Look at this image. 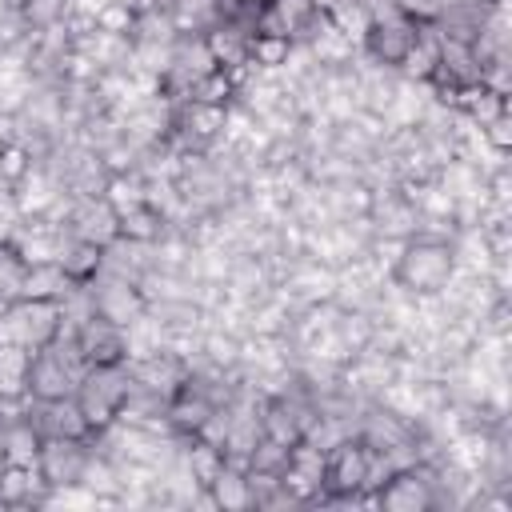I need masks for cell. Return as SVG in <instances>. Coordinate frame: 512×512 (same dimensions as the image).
I'll return each mask as SVG.
<instances>
[{
  "instance_id": "ffe728a7",
  "label": "cell",
  "mask_w": 512,
  "mask_h": 512,
  "mask_svg": "<svg viewBox=\"0 0 512 512\" xmlns=\"http://www.w3.org/2000/svg\"><path fill=\"white\" fill-rule=\"evenodd\" d=\"M100 260H104V248H100V244L76 240V236L64 232V244H60L56 264L64 268V276H68L72 284H92V280L100 276Z\"/></svg>"
},
{
  "instance_id": "cb8c5ba5",
  "label": "cell",
  "mask_w": 512,
  "mask_h": 512,
  "mask_svg": "<svg viewBox=\"0 0 512 512\" xmlns=\"http://www.w3.org/2000/svg\"><path fill=\"white\" fill-rule=\"evenodd\" d=\"M236 92H240V80L232 76V72H220V68H212V72H204L192 88H188V96L184 100H196V104H216V108H232L236 104Z\"/></svg>"
},
{
  "instance_id": "d4e9b609",
  "label": "cell",
  "mask_w": 512,
  "mask_h": 512,
  "mask_svg": "<svg viewBox=\"0 0 512 512\" xmlns=\"http://www.w3.org/2000/svg\"><path fill=\"white\" fill-rule=\"evenodd\" d=\"M40 160H36V152L24 144V140H16V136H8V140H0V188L8 192V188H16L32 168H36Z\"/></svg>"
},
{
  "instance_id": "8fae6325",
  "label": "cell",
  "mask_w": 512,
  "mask_h": 512,
  "mask_svg": "<svg viewBox=\"0 0 512 512\" xmlns=\"http://www.w3.org/2000/svg\"><path fill=\"white\" fill-rule=\"evenodd\" d=\"M68 332L76 336V344H80V352H84L88 364H124L128 360V336H124V328L112 324V320H104L100 312L88 316V320H80Z\"/></svg>"
},
{
  "instance_id": "3957f363",
  "label": "cell",
  "mask_w": 512,
  "mask_h": 512,
  "mask_svg": "<svg viewBox=\"0 0 512 512\" xmlns=\"http://www.w3.org/2000/svg\"><path fill=\"white\" fill-rule=\"evenodd\" d=\"M128 384H132L128 360L124 364H88L84 376L76 380V404L92 428V440L116 424L120 404L128 396Z\"/></svg>"
},
{
  "instance_id": "8992f818",
  "label": "cell",
  "mask_w": 512,
  "mask_h": 512,
  "mask_svg": "<svg viewBox=\"0 0 512 512\" xmlns=\"http://www.w3.org/2000/svg\"><path fill=\"white\" fill-rule=\"evenodd\" d=\"M420 24H424V20H412V16H404V12L368 24V32H364L360 44H356L360 60L372 64V68H384V72H400L404 56L412 52V44H416V36H420Z\"/></svg>"
},
{
  "instance_id": "6da1fadb",
  "label": "cell",
  "mask_w": 512,
  "mask_h": 512,
  "mask_svg": "<svg viewBox=\"0 0 512 512\" xmlns=\"http://www.w3.org/2000/svg\"><path fill=\"white\" fill-rule=\"evenodd\" d=\"M456 272H460L456 236L420 228L396 244L392 260L384 268V280L392 292H400L408 300H432L456 280Z\"/></svg>"
},
{
  "instance_id": "7c38bea8",
  "label": "cell",
  "mask_w": 512,
  "mask_h": 512,
  "mask_svg": "<svg viewBox=\"0 0 512 512\" xmlns=\"http://www.w3.org/2000/svg\"><path fill=\"white\" fill-rule=\"evenodd\" d=\"M8 196H12L20 216H52V220H60V208L68 200L64 188L56 184V176L44 164H36L16 188H8Z\"/></svg>"
},
{
  "instance_id": "7a4b0ae2",
  "label": "cell",
  "mask_w": 512,
  "mask_h": 512,
  "mask_svg": "<svg viewBox=\"0 0 512 512\" xmlns=\"http://www.w3.org/2000/svg\"><path fill=\"white\" fill-rule=\"evenodd\" d=\"M368 464H372V448L356 432L328 444L320 504H368Z\"/></svg>"
},
{
  "instance_id": "5bb4252c",
  "label": "cell",
  "mask_w": 512,
  "mask_h": 512,
  "mask_svg": "<svg viewBox=\"0 0 512 512\" xmlns=\"http://www.w3.org/2000/svg\"><path fill=\"white\" fill-rule=\"evenodd\" d=\"M248 40H252V28H244V24H220L216 20L204 32V44L212 52V64L220 72H232L236 80H244V72H248Z\"/></svg>"
},
{
  "instance_id": "4fadbf2b",
  "label": "cell",
  "mask_w": 512,
  "mask_h": 512,
  "mask_svg": "<svg viewBox=\"0 0 512 512\" xmlns=\"http://www.w3.org/2000/svg\"><path fill=\"white\" fill-rule=\"evenodd\" d=\"M28 416L32 424L44 432V436H68V440H92V428L76 404V396H64V400H48V404H36L28 400Z\"/></svg>"
},
{
  "instance_id": "9a60e30c",
  "label": "cell",
  "mask_w": 512,
  "mask_h": 512,
  "mask_svg": "<svg viewBox=\"0 0 512 512\" xmlns=\"http://www.w3.org/2000/svg\"><path fill=\"white\" fill-rule=\"evenodd\" d=\"M48 484L32 464H8L0 468V508H44L48 504Z\"/></svg>"
},
{
  "instance_id": "ba28073f",
  "label": "cell",
  "mask_w": 512,
  "mask_h": 512,
  "mask_svg": "<svg viewBox=\"0 0 512 512\" xmlns=\"http://www.w3.org/2000/svg\"><path fill=\"white\" fill-rule=\"evenodd\" d=\"M88 292H92L96 312H100L104 320L120 324V328H128V324H136L140 316H148V300H144V292H140V284H136V280H124V276H108V272H100V276L88 284Z\"/></svg>"
},
{
  "instance_id": "ac0fdd59",
  "label": "cell",
  "mask_w": 512,
  "mask_h": 512,
  "mask_svg": "<svg viewBox=\"0 0 512 512\" xmlns=\"http://www.w3.org/2000/svg\"><path fill=\"white\" fill-rule=\"evenodd\" d=\"M168 228H172V224H168L164 208L152 204V200H140V204L116 212V236H124V240H132V244H156Z\"/></svg>"
},
{
  "instance_id": "30bf717a",
  "label": "cell",
  "mask_w": 512,
  "mask_h": 512,
  "mask_svg": "<svg viewBox=\"0 0 512 512\" xmlns=\"http://www.w3.org/2000/svg\"><path fill=\"white\" fill-rule=\"evenodd\" d=\"M76 372L52 352V348H40L28 356L24 364V396L36 400V404H48V400H64V396H76Z\"/></svg>"
},
{
  "instance_id": "4316f807",
  "label": "cell",
  "mask_w": 512,
  "mask_h": 512,
  "mask_svg": "<svg viewBox=\"0 0 512 512\" xmlns=\"http://www.w3.org/2000/svg\"><path fill=\"white\" fill-rule=\"evenodd\" d=\"M176 32H208L216 24V0H164Z\"/></svg>"
},
{
  "instance_id": "7402d4cb",
  "label": "cell",
  "mask_w": 512,
  "mask_h": 512,
  "mask_svg": "<svg viewBox=\"0 0 512 512\" xmlns=\"http://www.w3.org/2000/svg\"><path fill=\"white\" fill-rule=\"evenodd\" d=\"M68 288H72V280L64 276V268H60L56 260H48V264H28L20 300H56V304H60V296H64Z\"/></svg>"
},
{
  "instance_id": "4dcf8cb0",
  "label": "cell",
  "mask_w": 512,
  "mask_h": 512,
  "mask_svg": "<svg viewBox=\"0 0 512 512\" xmlns=\"http://www.w3.org/2000/svg\"><path fill=\"white\" fill-rule=\"evenodd\" d=\"M8 308H12V300H8V296H0V320L8 316Z\"/></svg>"
},
{
  "instance_id": "603a6c76",
  "label": "cell",
  "mask_w": 512,
  "mask_h": 512,
  "mask_svg": "<svg viewBox=\"0 0 512 512\" xmlns=\"http://www.w3.org/2000/svg\"><path fill=\"white\" fill-rule=\"evenodd\" d=\"M292 40L288 36H268V32H252L248 40V68L252 72H284L292 60Z\"/></svg>"
},
{
  "instance_id": "f1b7e54d",
  "label": "cell",
  "mask_w": 512,
  "mask_h": 512,
  "mask_svg": "<svg viewBox=\"0 0 512 512\" xmlns=\"http://www.w3.org/2000/svg\"><path fill=\"white\" fill-rule=\"evenodd\" d=\"M480 132V144L492 152V156H508L512 152V112H500L496 120H488Z\"/></svg>"
},
{
  "instance_id": "2e32d148",
  "label": "cell",
  "mask_w": 512,
  "mask_h": 512,
  "mask_svg": "<svg viewBox=\"0 0 512 512\" xmlns=\"http://www.w3.org/2000/svg\"><path fill=\"white\" fill-rule=\"evenodd\" d=\"M204 504L216 512H252V480L244 464L224 460V468L216 472V480L204 488Z\"/></svg>"
},
{
  "instance_id": "e0dca14e",
  "label": "cell",
  "mask_w": 512,
  "mask_h": 512,
  "mask_svg": "<svg viewBox=\"0 0 512 512\" xmlns=\"http://www.w3.org/2000/svg\"><path fill=\"white\" fill-rule=\"evenodd\" d=\"M452 112H456L464 124L484 128L488 120H496L500 112H508V96L476 80V84H464V88L452 92Z\"/></svg>"
},
{
  "instance_id": "83f0119b",
  "label": "cell",
  "mask_w": 512,
  "mask_h": 512,
  "mask_svg": "<svg viewBox=\"0 0 512 512\" xmlns=\"http://www.w3.org/2000/svg\"><path fill=\"white\" fill-rule=\"evenodd\" d=\"M24 272H28V260L16 252V244H12V240H0V296L20 300Z\"/></svg>"
},
{
  "instance_id": "f546056e",
  "label": "cell",
  "mask_w": 512,
  "mask_h": 512,
  "mask_svg": "<svg viewBox=\"0 0 512 512\" xmlns=\"http://www.w3.org/2000/svg\"><path fill=\"white\" fill-rule=\"evenodd\" d=\"M236 4H240V8H248V12H260V8H268L272 0H236Z\"/></svg>"
},
{
  "instance_id": "277c9868",
  "label": "cell",
  "mask_w": 512,
  "mask_h": 512,
  "mask_svg": "<svg viewBox=\"0 0 512 512\" xmlns=\"http://www.w3.org/2000/svg\"><path fill=\"white\" fill-rule=\"evenodd\" d=\"M368 508L380 512H436L440 508V480L432 460H408L384 476V484L368 496Z\"/></svg>"
},
{
  "instance_id": "d6986e66",
  "label": "cell",
  "mask_w": 512,
  "mask_h": 512,
  "mask_svg": "<svg viewBox=\"0 0 512 512\" xmlns=\"http://www.w3.org/2000/svg\"><path fill=\"white\" fill-rule=\"evenodd\" d=\"M0 420H4V460H8V464H32V468H36L44 432L32 424L28 408L16 412V416H0Z\"/></svg>"
},
{
  "instance_id": "9c48e42d",
  "label": "cell",
  "mask_w": 512,
  "mask_h": 512,
  "mask_svg": "<svg viewBox=\"0 0 512 512\" xmlns=\"http://www.w3.org/2000/svg\"><path fill=\"white\" fill-rule=\"evenodd\" d=\"M60 228L76 240H92V244H112L116 240V208L104 196H80V200H64L60 208Z\"/></svg>"
},
{
  "instance_id": "5b68a950",
  "label": "cell",
  "mask_w": 512,
  "mask_h": 512,
  "mask_svg": "<svg viewBox=\"0 0 512 512\" xmlns=\"http://www.w3.org/2000/svg\"><path fill=\"white\" fill-rule=\"evenodd\" d=\"M60 328H64V316L56 300H12L8 316L0 320V340L40 352L60 336Z\"/></svg>"
},
{
  "instance_id": "484cf974",
  "label": "cell",
  "mask_w": 512,
  "mask_h": 512,
  "mask_svg": "<svg viewBox=\"0 0 512 512\" xmlns=\"http://www.w3.org/2000/svg\"><path fill=\"white\" fill-rule=\"evenodd\" d=\"M136 8H140V0H104V4L92 12V28H96V32H108V36L132 40Z\"/></svg>"
},
{
  "instance_id": "44dd1931",
  "label": "cell",
  "mask_w": 512,
  "mask_h": 512,
  "mask_svg": "<svg viewBox=\"0 0 512 512\" xmlns=\"http://www.w3.org/2000/svg\"><path fill=\"white\" fill-rule=\"evenodd\" d=\"M12 12L28 36H40V32H56L68 24L72 0H12Z\"/></svg>"
},
{
  "instance_id": "52a82bcc",
  "label": "cell",
  "mask_w": 512,
  "mask_h": 512,
  "mask_svg": "<svg viewBox=\"0 0 512 512\" xmlns=\"http://www.w3.org/2000/svg\"><path fill=\"white\" fill-rule=\"evenodd\" d=\"M92 456V440H68V436H44L40 456H36V472L48 484V492H68L80 488L84 468Z\"/></svg>"
}]
</instances>
